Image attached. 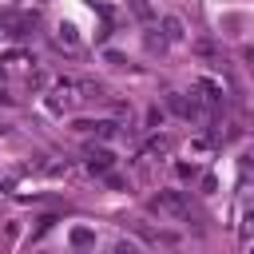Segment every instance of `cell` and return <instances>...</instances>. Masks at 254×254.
I'll return each mask as SVG.
<instances>
[{
    "mask_svg": "<svg viewBox=\"0 0 254 254\" xmlns=\"http://www.w3.org/2000/svg\"><path fill=\"white\" fill-rule=\"evenodd\" d=\"M190 99L206 111V119H210V115H218V111L226 107V91H222V83H218V79H210V75H198V79L190 83Z\"/></svg>",
    "mask_w": 254,
    "mask_h": 254,
    "instance_id": "2",
    "label": "cell"
},
{
    "mask_svg": "<svg viewBox=\"0 0 254 254\" xmlns=\"http://www.w3.org/2000/svg\"><path fill=\"white\" fill-rule=\"evenodd\" d=\"M194 52H198V56H202V60H210V64H214V67H222V56H218V48H214V44H210V40H198V44H194Z\"/></svg>",
    "mask_w": 254,
    "mask_h": 254,
    "instance_id": "9",
    "label": "cell"
},
{
    "mask_svg": "<svg viewBox=\"0 0 254 254\" xmlns=\"http://www.w3.org/2000/svg\"><path fill=\"white\" fill-rule=\"evenodd\" d=\"M163 123H167V111H163L159 103H151V107L143 111V127H147V131H159Z\"/></svg>",
    "mask_w": 254,
    "mask_h": 254,
    "instance_id": "8",
    "label": "cell"
},
{
    "mask_svg": "<svg viewBox=\"0 0 254 254\" xmlns=\"http://www.w3.org/2000/svg\"><path fill=\"white\" fill-rule=\"evenodd\" d=\"M127 12H131V16L139 20V24H147V28H151V24L159 20V12L151 8V0H127Z\"/></svg>",
    "mask_w": 254,
    "mask_h": 254,
    "instance_id": "7",
    "label": "cell"
},
{
    "mask_svg": "<svg viewBox=\"0 0 254 254\" xmlns=\"http://www.w3.org/2000/svg\"><path fill=\"white\" fill-rule=\"evenodd\" d=\"M12 103H16V99H12V95H8L4 87H0V107H12Z\"/></svg>",
    "mask_w": 254,
    "mask_h": 254,
    "instance_id": "18",
    "label": "cell"
},
{
    "mask_svg": "<svg viewBox=\"0 0 254 254\" xmlns=\"http://www.w3.org/2000/svg\"><path fill=\"white\" fill-rule=\"evenodd\" d=\"M115 163H119V159H115L103 143H91V147L83 151V167H87V175H99V179H103L107 171H115Z\"/></svg>",
    "mask_w": 254,
    "mask_h": 254,
    "instance_id": "3",
    "label": "cell"
},
{
    "mask_svg": "<svg viewBox=\"0 0 254 254\" xmlns=\"http://www.w3.org/2000/svg\"><path fill=\"white\" fill-rule=\"evenodd\" d=\"M238 171H242V179H250V175H254V147H246V151L238 155Z\"/></svg>",
    "mask_w": 254,
    "mask_h": 254,
    "instance_id": "13",
    "label": "cell"
},
{
    "mask_svg": "<svg viewBox=\"0 0 254 254\" xmlns=\"http://www.w3.org/2000/svg\"><path fill=\"white\" fill-rule=\"evenodd\" d=\"M198 187H202V194H210L218 183H214V175H202V183H198Z\"/></svg>",
    "mask_w": 254,
    "mask_h": 254,
    "instance_id": "17",
    "label": "cell"
},
{
    "mask_svg": "<svg viewBox=\"0 0 254 254\" xmlns=\"http://www.w3.org/2000/svg\"><path fill=\"white\" fill-rule=\"evenodd\" d=\"M238 234H242V238H250V234H254V198L242 206V226H238Z\"/></svg>",
    "mask_w": 254,
    "mask_h": 254,
    "instance_id": "12",
    "label": "cell"
},
{
    "mask_svg": "<svg viewBox=\"0 0 254 254\" xmlns=\"http://www.w3.org/2000/svg\"><path fill=\"white\" fill-rule=\"evenodd\" d=\"M175 175L179 179H194V163H175Z\"/></svg>",
    "mask_w": 254,
    "mask_h": 254,
    "instance_id": "15",
    "label": "cell"
},
{
    "mask_svg": "<svg viewBox=\"0 0 254 254\" xmlns=\"http://www.w3.org/2000/svg\"><path fill=\"white\" fill-rule=\"evenodd\" d=\"M147 210L159 214V218H175V222H190V218L202 222V210L194 206V198L187 190H159V194L147 198Z\"/></svg>",
    "mask_w": 254,
    "mask_h": 254,
    "instance_id": "1",
    "label": "cell"
},
{
    "mask_svg": "<svg viewBox=\"0 0 254 254\" xmlns=\"http://www.w3.org/2000/svg\"><path fill=\"white\" fill-rule=\"evenodd\" d=\"M159 28H163V40H167V44H183V40H187V24H183L179 16H163Z\"/></svg>",
    "mask_w": 254,
    "mask_h": 254,
    "instance_id": "5",
    "label": "cell"
},
{
    "mask_svg": "<svg viewBox=\"0 0 254 254\" xmlns=\"http://www.w3.org/2000/svg\"><path fill=\"white\" fill-rule=\"evenodd\" d=\"M67 242H71V246H95V230H87V226H75V230L67 234Z\"/></svg>",
    "mask_w": 254,
    "mask_h": 254,
    "instance_id": "11",
    "label": "cell"
},
{
    "mask_svg": "<svg viewBox=\"0 0 254 254\" xmlns=\"http://www.w3.org/2000/svg\"><path fill=\"white\" fill-rule=\"evenodd\" d=\"M103 64H107V67H115V71H123V67H131V60H127L123 52H115V48H103Z\"/></svg>",
    "mask_w": 254,
    "mask_h": 254,
    "instance_id": "10",
    "label": "cell"
},
{
    "mask_svg": "<svg viewBox=\"0 0 254 254\" xmlns=\"http://www.w3.org/2000/svg\"><path fill=\"white\" fill-rule=\"evenodd\" d=\"M238 56H242V64H246V67H250V71H254V44H246V48H242V52H238Z\"/></svg>",
    "mask_w": 254,
    "mask_h": 254,
    "instance_id": "16",
    "label": "cell"
},
{
    "mask_svg": "<svg viewBox=\"0 0 254 254\" xmlns=\"http://www.w3.org/2000/svg\"><path fill=\"white\" fill-rule=\"evenodd\" d=\"M56 44L75 56V52H79V32H75V24H56Z\"/></svg>",
    "mask_w": 254,
    "mask_h": 254,
    "instance_id": "6",
    "label": "cell"
},
{
    "mask_svg": "<svg viewBox=\"0 0 254 254\" xmlns=\"http://www.w3.org/2000/svg\"><path fill=\"white\" fill-rule=\"evenodd\" d=\"M143 44H147V52H163V48H167V40H163V36H155V32H147V36H143Z\"/></svg>",
    "mask_w": 254,
    "mask_h": 254,
    "instance_id": "14",
    "label": "cell"
},
{
    "mask_svg": "<svg viewBox=\"0 0 254 254\" xmlns=\"http://www.w3.org/2000/svg\"><path fill=\"white\" fill-rule=\"evenodd\" d=\"M167 151H171V135L167 131H151L143 139V147H139V159H155V155H167Z\"/></svg>",
    "mask_w": 254,
    "mask_h": 254,
    "instance_id": "4",
    "label": "cell"
}]
</instances>
